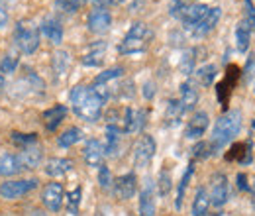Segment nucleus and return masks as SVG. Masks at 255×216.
<instances>
[{"mask_svg":"<svg viewBox=\"0 0 255 216\" xmlns=\"http://www.w3.org/2000/svg\"><path fill=\"white\" fill-rule=\"evenodd\" d=\"M238 181H240V189H246V175H238Z\"/></svg>","mask_w":255,"mask_h":216,"instance_id":"nucleus-42","label":"nucleus"},{"mask_svg":"<svg viewBox=\"0 0 255 216\" xmlns=\"http://www.w3.org/2000/svg\"><path fill=\"white\" fill-rule=\"evenodd\" d=\"M244 6H246V22L248 26L252 28V31L255 30V8L252 0H244Z\"/></svg>","mask_w":255,"mask_h":216,"instance_id":"nucleus-39","label":"nucleus"},{"mask_svg":"<svg viewBox=\"0 0 255 216\" xmlns=\"http://www.w3.org/2000/svg\"><path fill=\"white\" fill-rule=\"evenodd\" d=\"M18 157H20L24 169H35V167L41 163V159H43V150H41V146H39L37 142H33L30 146L20 148Z\"/></svg>","mask_w":255,"mask_h":216,"instance_id":"nucleus-13","label":"nucleus"},{"mask_svg":"<svg viewBox=\"0 0 255 216\" xmlns=\"http://www.w3.org/2000/svg\"><path fill=\"white\" fill-rule=\"evenodd\" d=\"M155 150H157L155 140H153L151 136H141L139 142L135 144V150H133V163H135V167H137V169L147 167L149 161H151L153 155H155Z\"/></svg>","mask_w":255,"mask_h":216,"instance_id":"nucleus-7","label":"nucleus"},{"mask_svg":"<svg viewBox=\"0 0 255 216\" xmlns=\"http://www.w3.org/2000/svg\"><path fill=\"white\" fill-rule=\"evenodd\" d=\"M118 144H120V128L110 124L106 128V148H104V152L106 154H116Z\"/></svg>","mask_w":255,"mask_h":216,"instance_id":"nucleus-27","label":"nucleus"},{"mask_svg":"<svg viewBox=\"0 0 255 216\" xmlns=\"http://www.w3.org/2000/svg\"><path fill=\"white\" fill-rule=\"evenodd\" d=\"M0 2H2V0H0Z\"/></svg>","mask_w":255,"mask_h":216,"instance_id":"nucleus-47","label":"nucleus"},{"mask_svg":"<svg viewBox=\"0 0 255 216\" xmlns=\"http://www.w3.org/2000/svg\"><path fill=\"white\" fill-rule=\"evenodd\" d=\"M196 49H187L185 53H183V59H181V71H183V75H191L192 71H194V63H196Z\"/></svg>","mask_w":255,"mask_h":216,"instance_id":"nucleus-32","label":"nucleus"},{"mask_svg":"<svg viewBox=\"0 0 255 216\" xmlns=\"http://www.w3.org/2000/svg\"><path fill=\"white\" fill-rule=\"evenodd\" d=\"M37 187L35 179H14V181H4L0 185V197L6 201H16L24 195H28Z\"/></svg>","mask_w":255,"mask_h":216,"instance_id":"nucleus-6","label":"nucleus"},{"mask_svg":"<svg viewBox=\"0 0 255 216\" xmlns=\"http://www.w3.org/2000/svg\"><path fill=\"white\" fill-rule=\"evenodd\" d=\"M6 22H8V12H6L4 4L0 2V28H4V26H6Z\"/></svg>","mask_w":255,"mask_h":216,"instance_id":"nucleus-41","label":"nucleus"},{"mask_svg":"<svg viewBox=\"0 0 255 216\" xmlns=\"http://www.w3.org/2000/svg\"><path fill=\"white\" fill-rule=\"evenodd\" d=\"M151 39H153V31L149 30L145 24L137 22V24H133V26L128 30V33L124 35V39H122L120 45H118V51H120L122 55L143 53V51L149 47Z\"/></svg>","mask_w":255,"mask_h":216,"instance_id":"nucleus-3","label":"nucleus"},{"mask_svg":"<svg viewBox=\"0 0 255 216\" xmlns=\"http://www.w3.org/2000/svg\"><path fill=\"white\" fill-rule=\"evenodd\" d=\"M169 12H171V16L179 18L187 30H192L202 20V16L208 12V6L206 4H187L183 0H173L169 4Z\"/></svg>","mask_w":255,"mask_h":216,"instance_id":"nucleus-4","label":"nucleus"},{"mask_svg":"<svg viewBox=\"0 0 255 216\" xmlns=\"http://www.w3.org/2000/svg\"><path fill=\"white\" fill-rule=\"evenodd\" d=\"M139 216H155V195L151 185H145L139 193Z\"/></svg>","mask_w":255,"mask_h":216,"instance_id":"nucleus-19","label":"nucleus"},{"mask_svg":"<svg viewBox=\"0 0 255 216\" xmlns=\"http://www.w3.org/2000/svg\"><path fill=\"white\" fill-rule=\"evenodd\" d=\"M71 169H73V163L69 159H65V157H53L45 165V173L49 177H63Z\"/></svg>","mask_w":255,"mask_h":216,"instance_id":"nucleus-20","label":"nucleus"},{"mask_svg":"<svg viewBox=\"0 0 255 216\" xmlns=\"http://www.w3.org/2000/svg\"><path fill=\"white\" fill-rule=\"evenodd\" d=\"M250 39H252V28L248 26V22H240L236 28V47L240 53H246L250 49Z\"/></svg>","mask_w":255,"mask_h":216,"instance_id":"nucleus-24","label":"nucleus"},{"mask_svg":"<svg viewBox=\"0 0 255 216\" xmlns=\"http://www.w3.org/2000/svg\"><path fill=\"white\" fill-rule=\"evenodd\" d=\"M230 195V187H228V177L224 173H216L212 177V185H210V203L214 207H222L228 201Z\"/></svg>","mask_w":255,"mask_h":216,"instance_id":"nucleus-9","label":"nucleus"},{"mask_svg":"<svg viewBox=\"0 0 255 216\" xmlns=\"http://www.w3.org/2000/svg\"><path fill=\"white\" fill-rule=\"evenodd\" d=\"M83 157L89 167H100L104 161V146L98 140H89L83 150Z\"/></svg>","mask_w":255,"mask_h":216,"instance_id":"nucleus-16","label":"nucleus"},{"mask_svg":"<svg viewBox=\"0 0 255 216\" xmlns=\"http://www.w3.org/2000/svg\"><path fill=\"white\" fill-rule=\"evenodd\" d=\"M41 31H43V35H45L51 43H55V45H59V43L63 41V26H61L59 20H55V18H45V20L41 22Z\"/></svg>","mask_w":255,"mask_h":216,"instance_id":"nucleus-17","label":"nucleus"},{"mask_svg":"<svg viewBox=\"0 0 255 216\" xmlns=\"http://www.w3.org/2000/svg\"><path fill=\"white\" fill-rule=\"evenodd\" d=\"M24 169L20 157L14 154H4L0 157V175L2 177H12V175H18L20 171Z\"/></svg>","mask_w":255,"mask_h":216,"instance_id":"nucleus-18","label":"nucleus"},{"mask_svg":"<svg viewBox=\"0 0 255 216\" xmlns=\"http://www.w3.org/2000/svg\"><path fill=\"white\" fill-rule=\"evenodd\" d=\"M4 91V77H2V73H0V94Z\"/></svg>","mask_w":255,"mask_h":216,"instance_id":"nucleus-45","label":"nucleus"},{"mask_svg":"<svg viewBox=\"0 0 255 216\" xmlns=\"http://www.w3.org/2000/svg\"><path fill=\"white\" fill-rule=\"evenodd\" d=\"M98 183L102 189H110L112 185V175H110V169L106 165H100V171H98Z\"/></svg>","mask_w":255,"mask_h":216,"instance_id":"nucleus-38","label":"nucleus"},{"mask_svg":"<svg viewBox=\"0 0 255 216\" xmlns=\"http://www.w3.org/2000/svg\"><path fill=\"white\" fill-rule=\"evenodd\" d=\"M208 207H210V195L206 193V189H198L192 203V216H204Z\"/></svg>","mask_w":255,"mask_h":216,"instance_id":"nucleus-25","label":"nucleus"},{"mask_svg":"<svg viewBox=\"0 0 255 216\" xmlns=\"http://www.w3.org/2000/svg\"><path fill=\"white\" fill-rule=\"evenodd\" d=\"M30 216H47V215H45L43 211H32V215Z\"/></svg>","mask_w":255,"mask_h":216,"instance_id":"nucleus-44","label":"nucleus"},{"mask_svg":"<svg viewBox=\"0 0 255 216\" xmlns=\"http://www.w3.org/2000/svg\"><path fill=\"white\" fill-rule=\"evenodd\" d=\"M104 57H106V43L104 41H95L83 53V65H87V67H100L104 63Z\"/></svg>","mask_w":255,"mask_h":216,"instance_id":"nucleus-15","label":"nucleus"},{"mask_svg":"<svg viewBox=\"0 0 255 216\" xmlns=\"http://www.w3.org/2000/svg\"><path fill=\"white\" fill-rule=\"evenodd\" d=\"M179 102H181V106H183L185 112H189V110H192L196 106V102H198V91H196V87L192 85L191 81H187V83L181 85V100Z\"/></svg>","mask_w":255,"mask_h":216,"instance_id":"nucleus-22","label":"nucleus"},{"mask_svg":"<svg viewBox=\"0 0 255 216\" xmlns=\"http://www.w3.org/2000/svg\"><path fill=\"white\" fill-rule=\"evenodd\" d=\"M216 73H218L216 65H204V67H200V69L196 71V81H198L202 87H210V85L216 81Z\"/></svg>","mask_w":255,"mask_h":216,"instance_id":"nucleus-26","label":"nucleus"},{"mask_svg":"<svg viewBox=\"0 0 255 216\" xmlns=\"http://www.w3.org/2000/svg\"><path fill=\"white\" fill-rule=\"evenodd\" d=\"M69 100H71L73 112L79 118L87 120V122H95V120L100 118V114H102L104 100L98 96V93H96L93 87H83V85L75 87L71 91V94H69Z\"/></svg>","mask_w":255,"mask_h":216,"instance_id":"nucleus-1","label":"nucleus"},{"mask_svg":"<svg viewBox=\"0 0 255 216\" xmlns=\"http://www.w3.org/2000/svg\"><path fill=\"white\" fill-rule=\"evenodd\" d=\"M192 163L187 167V171H185V175H183V179H181V183H179V191H177V201H175V207L181 211V207H183V199H185V193H187V187H189V181H191V175H192Z\"/></svg>","mask_w":255,"mask_h":216,"instance_id":"nucleus-31","label":"nucleus"},{"mask_svg":"<svg viewBox=\"0 0 255 216\" xmlns=\"http://www.w3.org/2000/svg\"><path fill=\"white\" fill-rule=\"evenodd\" d=\"M183 114H185V110H183L181 102H179V100H171L169 106H167V114H165L167 124H169V126H177V124L181 122Z\"/></svg>","mask_w":255,"mask_h":216,"instance_id":"nucleus-28","label":"nucleus"},{"mask_svg":"<svg viewBox=\"0 0 255 216\" xmlns=\"http://www.w3.org/2000/svg\"><path fill=\"white\" fill-rule=\"evenodd\" d=\"M212 216H218V215H212Z\"/></svg>","mask_w":255,"mask_h":216,"instance_id":"nucleus-46","label":"nucleus"},{"mask_svg":"<svg viewBox=\"0 0 255 216\" xmlns=\"http://www.w3.org/2000/svg\"><path fill=\"white\" fill-rule=\"evenodd\" d=\"M16 67H18V57H16V53H8V55L2 59V63H0L2 73H14Z\"/></svg>","mask_w":255,"mask_h":216,"instance_id":"nucleus-35","label":"nucleus"},{"mask_svg":"<svg viewBox=\"0 0 255 216\" xmlns=\"http://www.w3.org/2000/svg\"><path fill=\"white\" fill-rule=\"evenodd\" d=\"M145 122V112L143 110H133V108H126L124 112V132H137L141 130V126Z\"/></svg>","mask_w":255,"mask_h":216,"instance_id":"nucleus-21","label":"nucleus"},{"mask_svg":"<svg viewBox=\"0 0 255 216\" xmlns=\"http://www.w3.org/2000/svg\"><path fill=\"white\" fill-rule=\"evenodd\" d=\"M112 26V16L106 8H95L89 14V30L93 33H104Z\"/></svg>","mask_w":255,"mask_h":216,"instance_id":"nucleus-11","label":"nucleus"},{"mask_svg":"<svg viewBox=\"0 0 255 216\" xmlns=\"http://www.w3.org/2000/svg\"><path fill=\"white\" fill-rule=\"evenodd\" d=\"M12 140H14V144H18L20 148L30 146V144H33V142H37V138H35L33 134H14Z\"/></svg>","mask_w":255,"mask_h":216,"instance_id":"nucleus-40","label":"nucleus"},{"mask_svg":"<svg viewBox=\"0 0 255 216\" xmlns=\"http://www.w3.org/2000/svg\"><path fill=\"white\" fill-rule=\"evenodd\" d=\"M83 138V132L79 128H69L59 136V148H71Z\"/></svg>","mask_w":255,"mask_h":216,"instance_id":"nucleus-30","label":"nucleus"},{"mask_svg":"<svg viewBox=\"0 0 255 216\" xmlns=\"http://www.w3.org/2000/svg\"><path fill=\"white\" fill-rule=\"evenodd\" d=\"M145 96H147V98H151V83H147V85H145Z\"/></svg>","mask_w":255,"mask_h":216,"instance_id":"nucleus-43","label":"nucleus"},{"mask_svg":"<svg viewBox=\"0 0 255 216\" xmlns=\"http://www.w3.org/2000/svg\"><path fill=\"white\" fill-rule=\"evenodd\" d=\"M220 16H222V10L216 6V8H208V12L202 16V20L192 28V35L194 37H204L206 33H210V31L214 30V26L218 24V20H220Z\"/></svg>","mask_w":255,"mask_h":216,"instance_id":"nucleus-10","label":"nucleus"},{"mask_svg":"<svg viewBox=\"0 0 255 216\" xmlns=\"http://www.w3.org/2000/svg\"><path fill=\"white\" fill-rule=\"evenodd\" d=\"M81 0H57V8L65 14H75L81 8Z\"/></svg>","mask_w":255,"mask_h":216,"instance_id":"nucleus-34","label":"nucleus"},{"mask_svg":"<svg viewBox=\"0 0 255 216\" xmlns=\"http://www.w3.org/2000/svg\"><path fill=\"white\" fill-rule=\"evenodd\" d=\"M192 152H194L196 157L204 159V157H208V155L212 154V152H216V150H214V146H212L210 142H200V144H196V146L192 148Z\"/></svg>","mask_w":255,"mask_h":216,"instance_id":"nucleus-36","label":"nucleus"},{"mask_svg":"<svg viewBox=\"0 0 255 216\" xmlns=\"http://www.w3.org/2000/svg\"><path fill=\"white\" fill-rule=\"evenodd\" d=\"M208 122L210 120H208V114L206 112H196L191 120H189L187 128H185V138H189V140L202 138L204 132H206V128H208Z\"/></svg>","mask_w":255,"mask_h":216,"instance_id":"nucleus-14","label":"nucleus"},{"mask_svg":"<svg viewBox=\"0 0 255 216\" xmlns=\"http://www.w3.org/2000/svg\"><path fill=\"white\" fill-rule=\"evenodd\" d=\"M65 116H67V108H65L63 104H57V106H53V108L43 112V124H45L47 130L53 132L65 120Z\"/></svg>","mask_w":255,"mask_h":216,"instance_id":"nucleus-23","label":"nucleus"},{"mask_svg":"<svg viewBox=\"0 0 255 216\" xmlns=\"http://www.w3.org/2000/svg\"><path fill=\"white\" fill-rule=\"evenodd\" d=\"M63 199H65V193L61 183H49V185H45L43 193H41V201H43L45 209L51 211V213H59L61 211Z\"/></svg>","mask_w":255,"mask_h":216,"instance_id":"nucleus-8","label":"nucleus"},{"mask_svg":"<svg viewBox=\"0 0 255 216\" xmlns=\"http://www.w3.org/2000/svg\"><path fill=\"white\" fill-rule=\"evenodd\" d=\"M240 130H242V112L240 110H230L216 120L210 144L214 146V150L224 148L226 144H230L240 134Z\"/></svg>","mask_w":255,"mask_h":216,"instance_id":"nucleus-2","label":"nucleus"},{"mask_svg":"<svg viewBox=\"0 0 255 216\" xmlns=\"http://www.w3.org/2000/svg\"><path fill=\"white\" fill-rule=\"evenodd\" d=\"M14 39H16V45L20 47V51H24L28 55L39 47V31L32 22H18L16 30H14Z\"/></svg>","mask_w":255,"mask_h":216,"instance_id":"nucleus-5","label":"nucleus"},{"mask_svg":"<svg viewBox=\"0 0 255 216\" xmlns=\"http://www.w3.org/2000/svg\"><path fill=\"white\" fill-rule=\"evenodd\" d=\"M135 189H137V179L133 173H126V175H120L116 181H114V195L120 199V201H128L135 195Z\"/></svg>","mask_w":255,"mask_h":216,"instance_id":"nucleus-12","label":"nucleus"},{"mask_svg":"<svg viewBox=\"0 0 255 216\" xmlns=\"http://www.w3.org/2000/svg\"><path fill=\"white\" fill-rule=\"evenodd\" d=\"M69 53L67 51H57L55 55H53V61H51V67H53V73L57 75V77H63L65 73H67V69H69Z\"/></svg>","mask_w":255,"mask_h":216,"instance_id":"nucleus-29","label":"nucleus"},{"mask_svg":"<svg viewBox=\"0 0 255 216\" xmlns=\"http://www.w3.org/2000/svg\"><path fill=\"white\" fill-rule=\"evenodd\" d=\"M79 203H81V189L77 187L75 191L69 193V199H67V211H69L71 215H77V211H79Z\"/></svg>","mask_w":255,"mask_h":216,"instance_id":"nucleus-33","label":"nucleus"},{"mask_svg":"<svg viewBox=\"0 0 255 216\" xmlns=\"http://www.w3.org/2000/svg\"><path fill=\"white\" fill-rule=\"evenodd\" d=\"M171 191V173L169 171H161L159 173V195L167 197Z\"/></svg>","mask_w":255,"mask_h":216,"instance_id":"nucleus-37","label":"nucleus"}]
</instances>
